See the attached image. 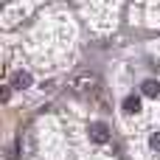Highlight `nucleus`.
<instances>
[{"label":"nucleus","instance_id":"2","mask_svg":"<svg viewBox=\"0 0 160 160\" xmlns=\"http://www.w3.org/2000/svg\"><path fill=\"white\" fill-rule=\"evenodd\" d=\"M138 110H141V98H135V96L124 98V112H138Z\"/></svg>","mask_w":160,"mask_h":160},{"label":"nucleus","instance_id":"4","mask_svg":"<svg viewBox=\"0 0 160 160\" xmlns=\"http://www.w3.org/2000/svg\"><path fill=\"white\" fill-rule=\"evenodd\" d=\"M17 84H20L22 90H25V87L31 84V73H17Z\"/></svg>","mask_w":160,"mask_h":160},{"label":"nucleus","instance_id":"1","mask_svg":"<svg viewBox=\"0 0 160 160\" xmlns=\"http://www.w3.org/2000/svg\"><path fill=\"white\" fill-rule=\"evenodd\" d=\"M90 138H93L96 143H107V141H110L107 127H104V124H90Z\"/></svg>","mask_w":160,"mask_h":160},{"label":"nucleus","instance_id":"5","mask_svg":"<svg viewBox=\"0 0 160 160\" xmlns=\"http://www.w3.org/2000/svg\"><path fill=\"white\" fill-rule=\"evenodd\" d=\"M149 143H152V149H160V132H152Z\"/></svg>","mask_w":160,"mask_h":160},{"label":"nucleus","instance_id":"3","mask_svg":"<svg viewBox=\"0 0 160 160\" xmlns=\"http://www.w3.org/2000/svg\"><path fill=\"white\" fill-rule=\"evenodd\" d=\"M158 93H160L158 82H146V84H143V96H158Z\"/></svg>","mask_w":160,"mask_h":160}]
</instances>
